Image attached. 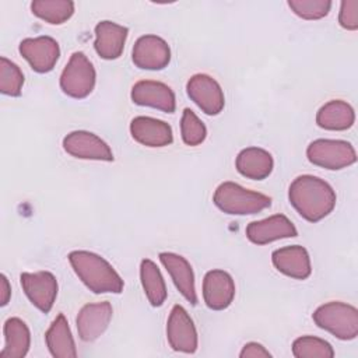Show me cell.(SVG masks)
Returning <instances> with one entry per match:
<instances>
[{
	"instance_id": "6da1fadb",
	"label": "cell",
	"mask_w": 358,
	"mask_h": 358,
	"mask_svg": "<svg viewBox=\"0 0 358 358\" xmlns=\"http://www.w3.org/2000/svg\"><path fill=\"white\" fill-rule=\"evenodd\" d=\"M288 199L296 213L309 222H317L327 217L337 201L333 187L313 175L295 178L289 185Z\"/></svg>"
},
{
	"instance_id": "7a4b0ae2",
	"label": "cell",
	"mask_w": 358,
	"mask_h": 358,
	"mask_svg": "<svg viewBox=\"0 0 358 358\" xmlns=\"http://www.w3.org/2000/svg\"><path fill=\"white\" fill-rule=\"evenodd\" d=\"M69 262L77 277L94 294H120L123 291L122 277L102 256L88 250H73L69 253Z\"/></svg>"
},
{
	"instance_id": "3957f363",
	"label": "cell",
	"mask_w": 358,
	"mask_h": 358,
	"mask_svg": "<svg viewBox=\"0 0 358 358\" xmlns=\"http://www.w3.org/2000/svg\"><path fill=\"white\" fill-rule=\"evenodd\" d=\"M214 204L225 214H256L271 206V199L263 193L242 187L235 182H222L214 192Z\"/></svg>"
},
{
	"instance_id": "277c9868",
	"label": "cell",
	"mask_w": 358,
	"mask_h": 358,
	"mask_svg": "<svg viewBox=\"0 0 358 358\" xmlns=\"http://www.w3.org/2000/svg\"><path fill=\"white\" fill-rule=\"evenodd\" d=\"M317 327L338 340H354L358 336V309L350 303L331 301L320 305L312 315Z\"/></svg>"
},
{
	"instance_id": "5b68a950",
	"label": "cell",
	"mask_w": 358,
	"mask_h": 358,
	"mask_svg": "<svg viewBox=\"0 0 358 358\" xmlns=\"http://www.w3.org/2000/svg\"><path fill=\"white\" fill-rule=\"evenodd\" d=\"M96 73L83 52H74L60 74V88L71 98H87L95 87Z\"/></svg>"
},
{
	"instance_id": "8992f818",
	"label": "cell",
	"mask_w": 358,
	"mask_h": 358,
	"mask_svg": "<svg viewBox=\"0 0 358 358\" xmlns=\"http://www.w3.org/2000/svg\"><path fill=\"white\" fill-rule=\"evenodd\" d=\"M306 157L310 164L330 171L347 168L357 161V152L351 143L331 138L313 140L306 148Z\"/></svg>"
},
{
	"instance_id": "52a82bcc",
	"label": "cell",
	"mask_w": 358,
	"mask_h": 358,
	"mask_svg": "<svg viewBox=\"0 0 358 358\" xmlns=\"http://www.w3.org/2000/svg\"><path fill=\"white\" fill-rule=\"evenodd\" d=\"M189 98L208 116L221 113L225 106V96L221 85L208 74H194L186 84Z\"/></svg>"
},
{
	"instance_id": "ba28073f",
	"label": "cell",
	"mask_w": 358,
	"mask_h": 358,
	"mask_svg": "<svg viewBox=\"0 0 358 358\" xmlns=\"http://www.w3.org/2000/svg\"><path fill=\"white\" fill-rule=\"evenodd\" d=\"M166 338L173 351L193 354L197 350L199 338L196 326L182 305H175L166 322Z\"/></svg>"
},
{
	"instance_id": "9c48e42d",
	"label": "cell",
	"mask_w": 358,
	"mask_h": 358,
	"mask_svg": "<svg viewBox=\"0 0 358 358\" xmlns=\"http://www.w3.org/2000/svg\"><path fill=\"white\" fill-rule=\"evenodd\" d=\"M18 50L36 73L52 71L60 56V46L57 41L48 35L22 39Z\"/></svg>"
},
{
	"instance_id": "30bf717a",
	"label": "cell",
	"mask_w": 358,
	"mask_h": 358,
	"mask_svg": "<svg viewBox=\"0 0 358 358\" xmlns=\"http://www.w3.org/2000/svg\"><path fill=\"white\" fill-rule=\"evenodd\" d=\"M20 282L22 291L41 312H50L56 296H57V280L50 271H36V273H22L20 275Z\"/></svg>"
},
{
	"instance_id": "8fae6325",
	"label": "cell",
	"mask_w": 358,
	"mask_h": 358,
	"mask_svg": "<svg viewBox=\"0 0 358 358\" xmlns=\"http://www.w3.org/2000/svg\"><path fill=\"white\" fill-rule=\"evenodd\" d=\"M131 60L141 70H162L171 62V48L157 35H143L133 46Z\"/></svg>"
},
{
	"instance_id": "7c38bea8",
	"label": "cell",
	"mask_w": 358,
	"mask_h": 358,
	"mask_svg": "<svg viewBox=\"0 0 358 358\" xmlns=\"http://www.w3.org/2000/svg\"><path fill=\"white\" fill-rule=\"evenodd\" d=\"M63 148L67 154L80 159L110 162L115 158L110 147L101 137L85 130H76L69 133L63 138Z\"/></svg>"
},
{
	"instance_id": "4fadbf2b",
	"label": "cell",
	"mask_w": 358,
	"mask_h": 358,
	"mask_svg": "<svg viewBox=\"0 0 358 358\" xmlns=\"http://www.w3.org/2000/svg\"><path fill=\"white\" fill-rule=\"evenodd\" d=\"M112 315V305L106 301L84 305L76 317L78 337L85 343L96 340L108 329Z\"/></svg>"
},
{
	"instance_id": "5bb4252c",
	"label": "cell",
	"mask_w": 358,
	"mask_h": 358,
	"mask_svg": "<svg viewBox=\"0 0 358 358\" xmlns=\"http://www.w3.org/2000/svg\"><path fill=\"white\" fill-rule=\"evenodd\" d=\"M245 232L246 238L255 245H267L278 239L298 235L295 225L284 214H274L260 221H252L248 224Z\"/></svg>"
},
{
	"instance_id": "9a60e30c",
	"label": "cell",
	"mask_w": 358,
	"mask_h": 358,
	"mask_svg": "<svg viewBox=\"0 0 358 358\" xmlns=\"http://www.w3.org/2000/svg\"><path fill=\"white\" fill-rule=\"evenodd\" d=\"M130 96L137 105L151 106L166 113H173L176 109L175 92L161 81L140 80L133 85Z\"/></svg>"
},
{
	"instance_id": "2e32d148",
	"label": "cell",
	"mask_w": 358,
	"mask_h": 358,
	"mask_svg": "<svg viewBox=\"0 0 358 358\" xmlns=\"http://www.w3.org/2000/svg\"><path fill=\"white\" fill-rule=\"evenodd\" d=\"M235 298V282L229 273L215 268L203 278V299L213 310L227 309Z\"/></svg>"
},
{
	"instance_id": "e0dca14e",
	"label": "cell",
	"mask_w": 358,
	"mask_h": 358,
	"mask_svg": "<svg viewBox=\"0 0 358 358\" xmlns=\"http://www.w3.org/2000/svg\"><path fill=\"white\" fill-rule=\"evenodd\" d=\"M131 137L145 147H165L173 141L172 127L159 119L136 116L130 122Z\"/></svg>"
},
{
	"instance_id": "ac0fdd59",
	"label": "cell",
	"mask_w": 358,
	"mask_h": 358,
	"mask_svg": "<svg viewBox=\"0 0 358 358\" xmlns=\"http://www.w3.org/2000/svg\"><path fill=\"white\" fill-rule=\"evenodd\" d=\"M271 262L280 273L291 278L305 280L312 273L309 253L303 246L299 245L275 249L271 255Z\"/></svg>"
},
{
	"instance_id": "d6986e66",
	"label": "cell",
	"mask_w": 358,
	"mask_h": 358,
	"mask_svg": "<svg viewBox=\"0 0 358 358\" xmlns=\"http://www.w3.org/2000/svg\"><path fill=\"white\" fill-rule=\"evenodd\" d=\"M127 34V27L108 20L99 21L95 25V52L105 60H115L120 57L124 49Z\"/></svg>"
},
{
	"instance_id": "ffe728a7",
	"label": "cell",
	"mask_w": 358,
	"mask_h": 358,
	"mask_svg": "<svg viewBox=\"0 0 358 358\" xmlns=\"http://www.w3.org/2000/svg\"><path fill=\"white\" fill-rule=\"evenodd\" d=\"M159 260L169 273L175 287L192 305L197 303V294L194 287V274L190 263L180 255L172 252L159 253Z\"/></svg>"
},
{
	"instance_id": "44dd1931",
	"label": "cell",
	"mask_w": 358,
	"mask_h": 358,
	"mask_svg": "<svg viewBox=\"0 0 358 358\" xmlns=\"http://www.w3.org/2000/svg\"><path fill=\"white\" fill-rule=\"evenodd\" d=\"M235 166L242 176L253 180H263L273 172L274 159L264 148L248 147L236 155Z\"/></svg>"
},
{
	"instance_id": "7402d4cb",
	"label": "cell",
	"mask_w": 358,
	"mask_h": 358,
	"mask_svg": "<svg viewBox=\"0 0 358 358\" xmlns=\"http://www.w3.org/2000/svg\"><path fill=\"white\" fill-rule=\"evenodd\" d=\"M46 347L55 358H74L77 357L76 343L69 327L67 319L63 313H59L45 333Z\"/></svg>"
},
{
	"instance_id": "603a6c76",
	"label": "cell",
	"mask_w": 358,
	"mask_h": 358,
	"mask_svg": "<svg viewBox=\"0 0 358 358\" xmlns=\"http://www.w3.org/2000/svg\"><path fill=\"white\" fill-rule=\"evenodd\" d=\"M4 348L0 358H24L31 347V333L27 323L20 317H10L4 327Z\"/></svg>"
},
{
	"instance_id": "cb8c5ba5",
	"label": "cell",
	"mask_w": 358,
	"mask_h": 358,
	"mask_svg": "<svg viewBox=\"0 0 358 358\" xmlns=\"http://www.w3.org/2000/svg\"><path fill=\"white\" fill-rule=\"evenodd\" d=\"M355 122V112L352 106L341 99H331L326 102L316 113V123L324 130H347Z\"/></svg>"
},
{
	"instance_id": "d4e9b609",
	"label": "cell",
	"mask_w": 358,
	"mask_h": 358,
	"mask_svg": "<svg viewBox=\"0 0 358 358\" xmlns=\"http://www.w3.org/2000/svg\"><path fill=\"white\" fill-rule=\"evenodd\" d=\"M140 280H141V285H143L144 294L147 295L148 302L155 308L164 305V302L168 296V291H166L164 277H162L158 266L152 260H150V259L141 260Z\"/></svg>"
},
{
	"instance_id": "484cf974",
	"label": "cell",
	"mask_w": 358,
	"mask_h": 358,
	"mask_svg": "<svg viewBox=\"0 0 358 358\" xmlns=\"http://www.w3.org/2000/svg\"><path fill=\"white\" fill-rule=\"evenodd\" d=\"M32 13L53 25H60L74 14V1L71 0H34L31 3Z\"/></svg>"
},
{
	"instance_id": "4316f807",
	"label": "cell",
	"mask_w": 358,
	"mask_h": 358,
	"mask_svg": "<svg viewBox=\"0 0 358 358\" xmlns=\"http://www.w3.org/2000/svg\"><path fill=\"white\" fill-rule=\"evenodd\" d=\"M295 358H333L334 350L326 340L315 336H302L292 343Z\"/></svg>"
},
{
	"instance_id": "83f0119b",
	"label": "cell",
	"mask_w": 358,
	"mask_h": 358,
	"mask_svg": "<svg viewBox=\"0 0 358 358\" xmlns=\"http://www.w3.org/2000/svg\"><path fill=\"white\" fill-rule=\"evenodd\" d=\"M24 74L21 69L7 57H0V91L4 95L18 96L22 91Z\"/></svg>"
},
{
	"instance_id": "f1b7e54d",
	"label": "cell",
	"mask_w": 358,
	"mask_h": 358,
	"mask_svg": "<svg viewBox=\"0 0 358 358\" xmlns=\"http://www.w3.org/2000/svg\"><path fill=\"white\" fill-rule=\"evenodd\" d=\"M180 134L183 143L190 147H196L206 140L207 129L190 108L183 109L180 119Z\"/></svg>"
},
{
	"instance_id": "f546056e",
	"label": "cell",
	"mask_w": 358,
	"mask_h": 358,
	"mask_svg": "<svg viewBox=\"0 0 358 358\" xmlns=\"http://www.w3.org/2000/svg\"><path fill=\"white\" fill-rule=\"evenodd\" d=\"M291 11L303 20H320L331 8L330 0H288Z\"/></svg>"
},
{
	"instance_id": "4dcf8cb0",
	"label": "cell",
	"mask_w": 358,
	"mask_h": 358,
	"mask_svg": "<svg viewBox=\"0 0 358 358\" xmlns=\"http://www.w3.org/2000/svg\"><path fill=\"white\" fill-rule=\"evenodd\" d=\"M338 24L347 31L358 29V0H343L340 4Z\"/></svg>"
},
{
	"instance_id": "1f68e13d",
	"label": "cell",
	"mask_w": 358,
	"mask_h": 358,
	"mask_svg": "<svg viewBox=\"0 0 358 358\" xmlns=\"http://www.w3.org/2000/svg\"><path fill=\"white\" fill-rule=\"evenodd\" d=\"M239 357L241 358H271V354L262 344L250 341L243 345Z\"/></svg>"
},
{
	"instance_id": "d6a6232c",
	"label": "cell",
	"mask_w": 358,
	"mask_h": 358,
	"mask_svg": "<svg viewBox=\"0 0 358 358\" xmlns=\"http://www.w3.org/2000/svg\"><path fill=\"white\" fill-rule=\"evenodd\" d=\"M0 305L6 306L11 298V287L8 278L4 274L0 275Z\"/></svg>"
}]
</instances>
